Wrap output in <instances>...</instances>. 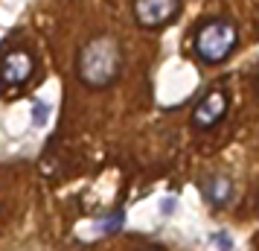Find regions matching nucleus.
Instances as JSON below:
<instances>
[{"label": "nucleus", "mask_w": 259, "mask_h": 251, "mask_svg": "<svg viewBox=\"0 0 259 251\" xmlns=\"http://www.w3.org/2000/svg\"><path fill=\"white\" fill-rule=\"evenodd\" d=\"M215 242H222V248H224V251H230V239L224 237V234H219V237H215Z\"/></svg>", "instance_id": "1a4fd4ad"}, {"label": "nucleus", "mask_w": 259, "mask_h": 251, "mask_svg": "<svg viewBox=\"0 0 259 251\" xmlns=\"http://www.w3.org/2000/svg\"><path fill=\"white\" fill-rule=\"evenodd\" d=\"M239 44V29L227 18H210L195 29L192 47L204 64H222Z\"/></svg>", "instance_id": "f03ea898"}, {"label": "nucleus", "mask_w": 259, "mask_h": 251, "mask_svg": "<svg viewBox=\"0 0 259 251\" xmlns=\"http://www.w3.org/2000/svg\"><path fill=\"white\" fill-rule=\"evenodd\" d=\"M35 73V59L26 50H9L0 56V91L24 88Z\"/></svg>", "instance_id": "7ed1b4c3"}, {"label": "nucleus", "mask_w": 259, "mask_h": 251, "mask_svg": "<svg viewBox=\"0 0 259 251\" xmlns=\"http://www.w3.org/2000/svg\"><path fill=\"white\" fill-rule=\"evenodd\" d=\"M181 12V0H134V21L143 29H160Z\"/></svg>", "instance_id": "20e7f679"}, {"label": "nucleus", "mask_w": 259, "mask_h": 251, "mask_svg": "<svg viewBox=\"0 0 259 251\" xmlns=\"http://www.w3.org/2000/svg\"><path fill=\"white\" fill-rule=\"evenodd\" d=\"M125 222V216L119 213H111L108 219H102V222H96V234H114V231H119V225Z\"/></svg>", "instance_id": "0eeeda50"}, {"label": "nucleus", "mask_w": 259, "mask_h": 251, "mask_svg": "<svg viewBox=\"0 0 259 251\" xmlns=\"http://www.w3.org/2000/svg\"><path fill=\"white\" fill-rule=\"evenodd\" d=\"M32 111H35V114H32V123H35V126H44V123H47V117H50V108L44 105V102H35V105H32Z\"/></svg>", "instance_id": "6e6552de"}, {"label": "nucleus", "mask_w": 259, "mask_h": 251, "mask_svg": "<svg viewBox=\"0 0 259 251\" xmlns=\"http://www.w3.org/2000/svg\"><path fill=\"white\" fill-rule=\"evenodd\" d=\"M76 73L88 88H111L122 73V50L119 41L111 35L91 38L88 44H82L79 56H76Z\"/></svg>", "instance_id": "f257e3e1"}, {"label": "nucleus", "mask_w": 259, "mask_h": 251, "mask_svg": "<svg viewBox=\"0 0 259 251\" xmlns=\"http://www.w3.org/2000/svg\"><path fill=\"white\" fill-rule=\"evenodd\" d=\"M256 94H259V82H256Z\"/></svg>", "instance_id": "9d476101"}, {"label": "nucleus", "mask_w": 259, "mask_h": 251, "mask_svg": "<svg viewBox=\"0 0 259 251\" xmlns=\"http://www.w3.org/2000/svg\"><path fill=\"white\" fill-rule=\"evenodd\" d=\"M204 199L215 207H224V204L233 199V181L227 175H212L207 184H204Z\"/></svg>", "instance_id": "423d86ee"}, {"label": "nucleus", "mask_w": 259, "mask_h": 251, "mask_svg": "<svg viewBox=\"0 0 259 251\" xmlns=\"http://www.w3.org/2000/svg\"><path fill=\"white\" fill-rule=\"evenodd\" d=\"M224 111H227V94L224 91H210L195 105V111H192V126L201 129V132H207V129H212L224 117Z\"/></svg>", "instance_id": "39448f33"}]
</instances>
